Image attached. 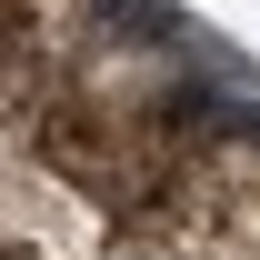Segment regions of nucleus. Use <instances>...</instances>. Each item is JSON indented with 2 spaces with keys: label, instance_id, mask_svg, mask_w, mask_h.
<instances>
[{
  "label": "nucleus",
  "instance_id": "1",
  "mask_svg": "<svg viewBox=\"0 0 260 260\" xmlns=\"http://www.w3.org/2000/svg\"><path fill=\"white\" fill-rule=\"evenodd\" d=\"M190 140H200V130H190V100H180L170 50H160V40H130V30H90L60 60L50 100H40L30 160L60 170L70 190L100 200L110 220H130V210L180 170Z\"/></svg>",
  "mask_w": 260,
  "mask_h": 260
},
{
  "label": "nucleus",
  "instance_id": "2",
  "mask_svg": "<svg viewBox=\"0 0 260 260\" xmlns=\"http://www.w3.org/2000/svg\"><path fill=\"white\" fill-rule=\"evenodd\" d=\"M110 260H260V140L200 130L160 190L110 220Z\"/></svg>",
  "mask_w": 260,
  "mask_h": 260
},
{
  "label": "nucleus",
  "instance_id": "3",
  "mask_svg": "<svg viewBox=\"0 0 260 260\" xmlns=\"http://www.w3.org/2000/svg\"><path fill=\"white\" fill-rule=\"evenodd\" d=\"M0 250L20 260H110V210L80 200L30 150H0Z\"/></svg>",
  "mask_w": 260,
  "mask_h": 260
}]
</instances>
